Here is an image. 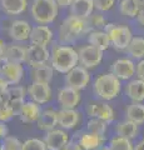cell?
Masks as SVG:
<instances>
[{
    "label": "cell",
    "instance_id": "obj_48",
    "mask_svg": "<svg viewBox=\"0 0 144 150\" xmlns=\"http://www.w3.org/2000/svg\"><path fill=\"white\" fill-rule=\"evenodd\" d=\"M96 150H109V148L108 146H100L99 149H96Z\"/></svg>",
    "mask_w": 144,
    "mask_h": 150
},
{
    "label": "cell",
    "instance_id": "obj_22",
    "mask_svg": "<svg viewBox=\"0 0 144 150\" xmlns=\"http://www.w3.org/2000/svg\"><path fill=\"white\" fill-rule=\"evenodd\" d=\"M93 9H94L93 0H73L70 4L72 16L84 19V20L93 13Z\"/></svg>",
    "mask_w": 144,
    "mask_h": 150
},
{
    "label": "cell",
    "instance_id": "obj_2",
    "mask_svg": "<svg viewBox=\"0 0 144 150\" xmlns=\"http://www.w3.org/2000/svg\"><path fill=\"white\" fill-rule=\"evenodd\" d=\"M120 89H122L120 80L118 78H115L111 73L99 75L93 84L94 94L104 101L115 99L119 95Z\"/></svg>",
    "mask_w": 144,
    "mask_h": 150
},
{
    "label": "cell",
    "instance_id": "obj_26",
    "mask_svg": "<svg viewBox=\"0 0 144 150\" xmlns=\"http://www.w3.org/2000/svg\"><path fill=\"white\" fill-rule=\"evenodd\" d=\"M115 133H117L118 137L132 140L139 133V125H137L135 123H132L129 120H123L115 126Z\"/></svg>",
    "mask_w": 144,
    "mask_h": 150
},
{
    "label": "cell",
    "instance_id": "obj_21",
    "mask_svg": "<svg viewBox=\"0 0 144 150\" xmlns=\"http://www.w3.org/2000/svg\"><path fill=\"white\" fill-rule=\"evenodd\" d=\"M105 137H99V135L92 134L89 131H84L80 134L78 139V144L83 150H96L103 145Z\"/></svg>",
    "mask_w": 144,
    "mask_h": 150
},
{
    "label": "cell",
    "instance_id": "obj_11",
    "mask_svg": "<svg viewBox=\"0 0 144 150\" xmlns=\"http://www.w3.org/2000/svg\"><path fill=\"white\" fill-rule=\"evenodd\" d=\"M43 142L48 150H62L70 142V138L65 130L55 128L50 131H46Z\"/></svg>",
    "mask_w": 144,
    "mask_h": 150
},
{
    "label": "cell",
    "instance_id": "obj_31",
    "mask_svg": "<svg viewBox=\"0 0 144 150\" xmlns=\"http://www.w3.org/2000/svg\"><path fill=\"white\" fill-rule=\"evenodd\" d=\"M85 24L88 28V31H94V30H101L106 25V20L101 14H90L85 19Z\"/></svg>",
    "mask_w": 144,
    "mask_h": 150
},
{
    "label": "cell",
    "instance_id": "obj_45",
    "mask_svg": "<svg viewBox=\"0 0 144 150\" xmlns=\"http://www.w3.org/2000/svg\"><path fill=\"white\" fill-rule=\"evenodd\" d=\"M133 150H144V139H142L140 142H138L135 145H134Z\"/></svg>",
    "mask_w": 144,
    "mask_h": 150
},
{
    "label": "cell",
    "instance_id": "obj_7",
    "mask_svg": "<svg viewBox=\"0 0 144 150\" xmlns=\"http://www.w3.org/2000/svg\"><path fill=\"white\" fill-rule=\"evenodd\" d=\"M25 94H26V90L24 86H20V85L8 86L5 93L0 96V103H5L18 115L20 108L25 103Z\"/></svg>",
    "mask_w": 144,
    "mask_h": 150
},
{
    "label": "cell",
    "instance_id": "obj_24",
    "mask_svg": "<svg viewBox=\"0 0 144 150\" xmlns=\"http://www.w3.org/2000/svg\"><path fill=\"white\" fill-rule=\"evenodd\" d=\"M125 95L133 103H142L144 100V81L139 79L131 80L125 85Z\"/></svg>",
    "mask_w": 144,
    "mask_h": 150
},
{
    "label": "cell",
    "instance_id": "obj_36",
    "mask_svg": "<svg viewBox=\"0 0 144 150\" xmlns=\"http://www.w3.org/2000/svg\"><path fill=\"white\" fill-rule=\"evenodd\" d=\"M20 150H48L45 146L44 142L38 138H30L21 143V149Z\"/></svg>",
    "mask_w": 144,
    "mask_h": 150
},
{
    "label": "cell",
    "instance_id": "obj_46",
    "mask_svg": "<svg viewBox=\"0 0 144 150\" xmlns=\"http://www.w3.org/2000/svg\"><path fill=\"white\" fill-rule=\"evenodd\" d=\"M4 50H5V44H4L3 40H0V58H3Z\"/></svg>",
    "mask_w": 144,
    "mask_h": 150
},
{
    "label": "cell",
    "instance_id": "obj_1",
    "mask_svg": "<svg viewBox=\"0 0 144 150\" xmlns=\"http://www.w3.org/2000/svg\"><path fill=\"white\" fill-rule=\"evenodd\" d=\"M50 67L58 73L67 74L78 65V51L69 45H54L50 51Z\"/></svg>",
    "mask_w": 144,
    "mask_h": 150
},
{
    "label": "cell",
    "instance_id": "obj_13",
    "mask_svg": "<svg viewBox=\"0 0 144 150\" xmlns=\"http://www.w3.org/2000/svg\"><path fill=\"white\" fill-rule=\"evenodd\" d=\"M26 93L30 96L31 101H34L39 105L46 104V103L52 99V89H50L49 84L31 83L30 86L28 88Z\"/></svg>",
    "mask_w": 144,
    "mask_h": 150
},
{
    "label": "cell",
    "instance_id": "obj_35",
    "mask_svg": "<svg viewBox=\"0 0 144 150\" xmlns=\"http://www.w3.org/2000/svg\"><path fill=\"white\" fill-rule=\"evenodd\" d=\"M20 149H21V142L15 137L8 135L0 142V150H20Z\"/></svg>",
    "mask_w": 144,
    "mask_h": 150
},
{
    "label": "cell",
    "instance_id": "obj_6",
    "mask_svg": "<svg viewBox=\"0 0 144 150\" xmlns=\"http://www.w3.org/2000/svg\"><path fill=\"white\" fill-rule=\"evenodd\" d=\"M90 83V74L89 70L77 65L70 71L65 74V86L72 88L74 90L80 91L85 89Z\"/></svg>",
    "mask_w": 144,
    "mask_h": 150
},
{
    "label": "cell",
    "instance_id": "obj_3",
    "mask_svg": "<svg viewBox=\"0 0 144 150\" xmlns=\"http://www.w3.org/2000/svg\"><path fill=\"white\" fill-rule=\"evenodd\" d=\"M88 28L84 19H79L75 16H68L63 20L59 29V40L62 43H74L82 35L87 34Z\"/></svg>",
    "mask_w": 144,
    "mask_h": 150
},
{
    "label": "cell",
    "instance_id": "obj_17",
    "mask_svg": "<svg viewBox=\"0 0 144 150\" xmlns=\"http://www.w3.org/2000/svg\"><path fill=\"white\" fill-rule=\"evenodd\" d=\"M29 40L33 45L48 46L53 40V31L46 25H38L31 29Z\"/></svg>",
    "mask_w": 144,
    "mask_h": 150
},
{
    "label": "cell",
    "instance_id": "obj_44",
    "mask_svg": "<svg viewBox=\"0 0 144 150\" xmlns=\"http://www.w3.org/2000/svg\"><path fill=\"white\" fill-rule=\"evenodd\" d=\"M8 86H9V84H8L5 80H4L1 76H0V96H1L3 94L5 93V90L8 89Z\"/></svg>",
    "mask_w": 144,
    "mask_h": 150
},
{
    "label": "cell",
    "instance_id": "obj_8",
    "mask_svg": "<svg viewBox=\"0 0 144 150\" xmlns=\"http://www.w3.org/2000/svg\"><path fill=\"white\" fill-rule=\"evenodd\" d=\"M101 59H103V51L92 45L82 46L78 51V63H80L82 67L85 69L96 68L101 63Z\"/></svg>",
    "mask_w": 144,
    "mask_h": 150
},
{
    "label": "cell",
    "instance_id": "obj_12",
    "mask_svg": "<svg viewBox=\"0 0 144 150\" xmlns=\"http://www.w3.org/2000/svg\"><path fill=\"white\" fill-rule=\"evenodd\" d=\"M111 74L119 80H129L135 74V64L129 58L118 59L111 65Z\"/></svg>",
    "mask_w": 144,
    "mask_h": 150
},
{
    "label": "cell",
    "instance_id": "obj_18",
    "mask_svg": "<svg viewBox=\"0 0 144 150\" xmlns=\"http://www.w3.org/2000/svg\"><path fill=\"white\" fill-rule=\"evenodd\" d=\"M31 25L25 20H15L9 28V35L15 41H26L30 36Z\"/></svg>",
    "mask_w": 144,
    "mask_h": 150
},
{
    "label": "cell",
    "instance_id": "obj_43",
    "mask_svg": "<svg viewBox=\"0 0 144 150\" xmlns=\"http://www.w3.org/2000/svg\"><path fill=\"white\" fill-rule=\"evenodd\" d=\"M55 4L58 5V8H67V6H70V4L73 3V0H54Z\"/></svg>",
    "mask_w": 144,
    "mask_h": 150
},
{
    "label": "cell",
    "instance_id": "obj_34",
    "mask_svg": "<svg viewBox=\"0 0 144 150\" xmlns=\"http://www.w3.org/2000/svg\"><path fill=\"white\" fill-rule=\"evenodd\" d=\"M106 128H108V124L100 119L90 118V120L87 124V131L95 135H99V137H105Z\"/></svg>",
    "mask_w": 144,
    "mask_h": 150
},
{
    "label": "cell",
    "instance_id": "obj_41",
    "mask_svg": "<svg viewBox=\"0 0 144 150\" xmlns=\"http://www.w3.org/2000/svg\"><path fill=\"white\" fill-rule=\"evenodd\" d=\"M62 150H83L77 142H69Z\"/></svg>",
    "mask_w": 144,
    "mask_h": 150
},
{
    "label": "cell",
    "instance_id": "obj_47",
    "mask_svg": "<svg viewBox=\"0 0 144 150\" xmlns=\"http://www.w3.org/2000/svg\"><path fill=\"white\" fill-rule=\"evenodd\" d=\"M135 3L138 4L139 6H142V5H144V0H135Z\"/></svg>",
    "mask_w": 144,
    "mask_h": 150
},
{
    "label": "cell",
    "instance_id": "obj_10",
    "mask_svg": "<svg viewBox=\"0 0 144 150\" xmlns=\"http://www.w3.org/2000/svg\"><path fill=\"white\" fill-rule=\"evenodd\" d=\"M50 59V51L48 50L46 46L41 45H29L26 48V54H25V62L31 68L40 67L48 63Z\"/></svg>",
    "mask_w": 144,
    "mask_h": 150
},
{
    "label": "cell",
    "instance_id": "obj_19",
    "mask_svg": "<svg viewBox=\"0 0 144 150\" xmlns=\"http://www.w3.org/2000/svg\"><path fill=\"white\" fill-rule=\"evenodd\" d=\"M41 112V109H40V105L36 104L34 101H25L23 106L20 108L19 110V118L23 123L25 124H33V123H36L38 120L39 115Z\"/></svg>",
    "mask_w": 144,
    "mask_h": 150
},
{
    "label": "cell",
    "instance_id": "obj_4",
    "mask_svg": "<svg viewBox=\"0 0 144 150\" xmlns=\"http://www.w3.org/2000/svg\"><path fill=\"white\" fill-rule=\"evenodd\" d=\"M31 16L40 25L53 23L58 16V5L54 0H34L31 4Z\"/></svg>",
    "mask_w": 144,
    "mask_h": 150
},
{
    "label": "cell",
    "instance_id": "obj_37",
    "mask_svg": "<svg viewBox=\"0 0 144 150\" xmlns=\"http://www.w3.org/2000/svg\"><path fill=\"white\" fill-rule=\"evenodd\" d=\"M15 111L5 103H0V121L1 123H8L15 116Z\"/></svg>",
    "mask_w": 144,
    "mask_h": 150
},
{
    "label": "cell",
    "instance_id": "obj_30",
    "mask_svg": "<svg viewBox=\"0 0 144 150\" xmlns=\"http://www.w3.org/2000/svg\"><path fill=\"white\" fill-rule=\"evenodd\" d=\"M127 54L132 59L140 60L144 58V38L142 36H133L131 43L125 48Z\"/></svg>",
    "mask_w": 144,
    "mask_h": 150
},
{
    "label": "cell",
    "instance_id": "obj_32",
    "mask_svg": "<svg viewBox=\"0 0 144 150\" xmlns=\"http://www.w3.org/2000/svg\"><path fill=\"white\" fill-rule=\"evenodd\" d=\"M139 8L135 0H120L119 3V11L128 18H137Z\"/></svg>",
    "mask_w": 144,
    "mask_h": 150
},
{
    "label": "cell",
    "instance_id": "obj_5",
    "mask_svg": "<svg viewBox=\"0 0 144 150\" xmlns=\"http://www.w3.org/2000/svg\"><path fill=\"white\" fill-rule=\"evenodd\" d=\"M104 33L108 35L110 44H113L117 50H125L133 38L132 31L128 26L113 24V23H109L104 26Z\"/></svg>",
    "mask_w": 144,
    "mask_h": 150
},
{
    "label": "cell",
    "instance_id": "obj_9",
    "mask_svg": "<svg viewBox=\"0 0 144 150\" xmlns=\"http://www.w3.org/2000/svg\"><path fill=\"white\" fill-rule=\"evenodd\" d=\"M87 114L90 118L100 119L106 124L114 120V110L105 101H90L87 105Z\"/></svg>",
    "mask_w": 144,
    "mask_h": 150
},
{
    "label": "cell",
    "instance_id": "obj_33",
    "mask_svg": "<svg viewBox=\"0 0 144 150\" xmlns=\"http://www.w3.org/2000/svg\"><path fill=\"white\" fill-rule=\"evenodd\" d=\"M108 148L109 150H133L134 144L132 143V140L115 135L109 140Z\"/></svg>",
    "mask_w": 144,
    "mask_h": 150
},
{
    "label": "cell",
    "instance_id": "obj_29",
    "mask_svg": "<svg viewBox=\"0 0 144 150\" xmlns=\"http://www.w3.org/2000/svg\"><path fill=\"white\" fill-rule=\"evenodd\" d=\"M28 6V0H1V9L8 15H19Z\"/></svg>",
    "mask_w": 144,
    "mask_h": 150
},
{
    "label": "cell",
    "instance_id": "obj_49",
    "mask_svg": "<svg viewBox=\"0 0 144 150\" xmlns=\"http://www.w3.org/2000/svg\"><path fill=\"white\" fill-rule=\"evenodd\" d=\"M115 1H117V0H115ZM119 1H120V0H119Z\"/></svg>",
    "mask_w": 144,
    "mask_h": 150
},
{
    "label": "cell",
    "instance_id": "obj_27",
    "mask_svg": "<svg viewBox=\"0 0 144 150\" xmlns=\"http://www.w3.org/2000/svg\"><path fill=\"white\" fill-rule=\"evenodd\" d=\"M88 41H89V45L94 46V48L99 49L101 51L106 50L110 46V40L108 35L105 34L103 30H94L89 33V36H88Z\"/></svg>",
    "mask_w": 144,
    "mask_h": 150
},
{
    "label": "cell",
    "instance_id": "obj_38",
    "mask_svg": "<svg viewBox=\"0 0 144 150\" xmlns=\"http://www.w3.org/2000/svg\"><path fill=\"white\" fill-rule=\"evenodd\" d=\"M94 8H96L100 11H108L114 6L115 0H93Z\"/></svg>",
    "mask_w": 144,
    "mask_h": 150
},
{
    "label": "cell",
    "instance_id": "obj_16",
    "mask_svg": "<svg viewBox=\"0 0 144 150\" xmlns=\"http://www.w3.org/2000/svg\"><path fill=\"white\" fill-rule=\"evenodd\" d=\"M24 75V68L21 64H16V63H10L8 62L5 64V67L3 68L0 76L5 80L9 85H18L23 79Z\"/></svg>",
    "mask_w": 144,
    "mask_h": 150
},
{
    "label": "cell",
    "instance_id": "obj_40",
    "mask_svg": "<svg viewBox=\"0 0 144 150\" xmlns=\"http://www.w3.org/2000/svg\"><path fill=\"white\" fill-rule=\"evenodd\" d=\"M8 133H9V129H8L6 124L0 121V142H1L5 137H8Z\"/></svg>",
    "mask_w": 144,
    "mask_h": 150
},
{
    "label": "cell",
    "instance_id": "obj_20",
    "mask_svg": "<svg viewBox=\"0 0 144 150\" xmlns=\"http://www.w3.org/2000/svg\"><path fill=\"white\" fill-rule=\"evenodd\" d=\"M38 128L43 131H50L55 129L58 125V118H57V110L48 108L45 110H41L38 120H36Z\"/></svg>",
    "mask_w": 144,
    "mask_h": 150
},
{
    "label": "cell",
    "instance_id": "obj_15",
    "mask_svg": "<svg viewBox=\"0 0 144 150\" xmlns=\"http://www.w3.org/2000/svg\"><path fill=\"white\" fill-rule=\"evenodd\" d=\"M58 125L63 130H72L80 123V112L77 109H60L57 111Z\"/></svg>",
    "mask_w": 144,
    "mask_h": 150
},
{
    "label": "cell",
    "instance_id": "obj_39",
    "mask_svg": "<svg viewBox=\"0 0 144 150\" xmlns=\"http://www.w3.org/2000/svg\"><path fill=\"white\" fill-rule=\"evenodd\" d=\"M135 74L139 80L144 81V59H140L138 64H135Z\"/></svg>",
    "mask_w": 144,
    "mask_h": 150
},
{
    "label": "cell",
    "instance_id": "obj_42",
    "mask_svg": "<svg viewBox=\"0 0 144 150\" xmlns=\"http://www.w3.org/2000/svg\"><path fill=\"white\" fill-rule=\"evenodd\" d=\"M137 20H138L139 24L144 26V5H142L139 8L138 14H137Z\"/></svg>",
    "mask_w": 144,
    "mask_h": 150
},
{
    "label": "cell",
    "instance_id": "obj_28",
    "mask_svg": "<svg viewBox=\"0 0 144 150\" xmlns=\"http://www.w3.org/2000/svg\"><path fill=\"white\" fill-rule=\"evenodd\" d=\"M125 116L127 120L140 125L144 123V104L142 103H132L125 109Z\"/></svg>",
    "mask_w": 144,
    "mask_h": 150
},
{
    "label": "cell",
    "instance_id": "obj_14",
    "mask_svg": "<svg viewBox=\"0 0 144 150\" xmlns=\"http://www.w3.org/2000/svg\"><path fill=\"white\" fill-rule=\"evenodd\" d=\"M82 100L80 91L64 86L58 91V103L62 109H75Z\"/></svg>",
    "mask_w": 144,
    "mask_h": 150
},
{
    "label": "cell",
    "instance_id": "obj_23",
    "mask_svg": "<svg viewBox=\"0 0 144 150\" xmlns=\"http://www.w3.org/2000/svg\"><path fill=\"white\" fill-rule=\"evenodd\" d=\"M53 75H54V69L48 64L31 68L30 70V78L33 83L49 84L53 79Z\"/></svg>",
    "mask_w": 144,
    "mask_h": 150
},
{
    "label": "cell",
    "instance_id": "obj_25",
    "mask_svg": "<svg viewBox=\"0 0 144 150\" xmlns=\"http://www.w3.org/2000/svg\"><path fill=\"white\" fill-rule=\"evenodd\" d=\"M25 54H26V48L21 45H5V50H4L3 58L6 59L10 63H16L21 64L25 62Z\"/></svg>",
    "mask_w": 144,
    "mask_h": 150
}]
</instances>
